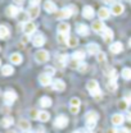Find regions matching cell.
I'll return each instance as SVG.
<instances>
[{
	"label": "cell",
	"mask_w": 131,
	"mask_h": 133,
	"mask_svg": "<svg viewBox=\"0 0 131 133\" xmlns=\"http://www.w3.org/2000/svg\"><path fill=\"white\" fill-rule=\"evenodd\" d=\"M86 88H87V91L91 94V96L94 97V99H102V91H100V87H99V83L95 81V79H90V81H87L86 83Z\"/></svg>",
	"instance_id": "obj_1"
},
{
	"label": "cell",
	"mask_w": 131,
	"mask_h": 133,
	"mask_svg": "<svg viewBox=\"0 0 131 133\" xmlns=\"http://www.w3.org/2000/svg\"><path fill=\"white\" fill-rule=\"evenodd\" d=\"M35 60H36L39 64H43V63L48 62V60H49V52H48L46 50H39V51H36V54H35Z\"/></svg>",
	"instance_id": "obj_2"
},
{
	"label": "cell",
	"mask_w": 131,
	"mask_h": 133,
	"mask_svg": "<svg viewBox=\"0 0 131 133\" xmlns=\"http://www.w3.org/2000/svg\"><path fill=\"white\" fill-rule=\"evenodd\" d=\"M67 124H68V118H67L66 115L57 116V119L54 120V125H55L57 128H59V129L66 128V127H67Z\"/></svg>",
	"instance_id": "obj_3"
},
{
	"label": "cell",
	"mask_w": 131,
	"mask_h": 133,
	"mask_svg": "<svg viewBox=\"0 0 131 133\" xmlns=\"http://www.w3.org/2000/svg\"><path fill=\"white\" fill-rule=\"evenodd\" d=\"M45 44V36L43 33H36L32 37V45L36 48H41Z\"/></svg>",
	"instance_id": "obj_4"
},
{
	"label": "cell",
	"mask_w": 131,
	"mask_h": 133,
	"mask_svg": "<svg viewBox=\"0 0 131 133\" xmlns=\"http://www.w3.org/2000/svg\"><path fill=\"white\" fill-rule=\"evenodd\" d=\"M73 14V10H72V8H69V6H67V8H63V9H61L59 12H58V14H57V18L58 19H67V18H69V17Z\"/></svg>",
	"instance_id": "obj_5"
},
{
	"label": "cell",
	"mask_w": 131,
	"mask_h": 133,
	"mask_svg": "<svg viewBox=\"0 0 131 133\" xmlns=\"http://www.w3.org/2000/svg\"><path fill=\"white\" fill-rule=\"evenodd\" d=\"M23 31L26 33V36H30V35H32L35 33L36 31V24L33 23V22H26V23H23Z\"/></svg>",
	"instance_id": "obj_6"
},
{
	"label": "cell",
	"mask_w": 131,
	"mask_h": 133,
	"mask_svg": "<svg viewBox=\"0 0 131 133\" xmlns=\"http://www.w3.org/2000/svg\"><path fill=\"white\" fill-rule=\"evenodd\" d=\"M125 10V6L121 4V3H115L112 6H111V13L113 16H121Z\"/></svg>",
	"instance_id": "obj_7"
},
{
	"label": "cell",
	"mask_w": 131,
	"mask_h": 133,
	"mask_svg": "<svg viewBox=\"0 0 131 133\" xmlns=\"http://www.w3.org/2000/svg\"><path fill=\"white\" fill-rule=\"evenodd\" d=\"M86 50H87V52L90 55H98L100 52V46L98 44H95V42H90V44L86 45Z\"/></svg>",
	"instance_id": "obj_8"
},
{
	"label": "cell",
	"mask_w": 131,
	"mask_h": 133,
	"mask_svg": "<svg viewBox=\"0 0 131 133\" xmlns=\"http://www.w3.org/2000/svg\"><path fill=\"white\" fill-rule=\"evenodd\" d=\"M104 28H105V26H104V22H103L102 19L94 21L93 24H91V30H93L94 32H97V33H102Z\"/></svg>",
	"instance_id": "obj_9"
},
{
	"label": "cell",
	"mask_w": 131,
	"mask_h": 133,
	"mask_svg": "<svg viewBox=\"0 0 131 133\" xmlns=\"http://www.w3.org/2000/svg\"><path fill=\"white\" fill-rule=\"evenodd\" d=\"M17 100V94L14 91H12V90H9V91H7L5 94H4V101L7 102V104H13L14 101Z\"/></svg>",
	"instance_id": "obj_10"
},
{
	"label": "cell",
	"mask_w": 131,
	"mask_h": 133,
	"mask_svg": "<svg viewBox=\"0 0 131 133\" xmlns=\"http://www.w3.org/2000/svg\"><path fill=\"white\" fill-rule=\"evenodd\" d=\"M76 32L79 33L80 36H87L89 32H90V28H89V26H87V24H85V23H80V24H77V26H76Z\"/></svg>",
	"instance_id": "obj_11"
},
{
	"label": "cell",
	"mask_w": 131,
	"mask_h": 133,
	"mask_svg": "<svg viewBox=\"0 0 131 133\" xmlns=\"http://www.w3.org/2000/svg\"><path fill=\"white\" fill-rule=\"evenodd\" d=\"M111 120H112V124H113L115 127H118V125H122V124H123L125 116L122 115V114H120V113H117V114H113V115H112Z\"/></svg>",
	"instance_id": "obj_12"
},
{
	"label": "cell",
	"mask_w": 131,
	"mask_h": 133,
	"mask_svg": "<svg viewBox=\"0 0 131 133\" xmlns=\"http://www.w3.org/2000/svg\"><path fill=\"white\" fill-rule=\"evenodd\" d=\"M82 16H84V18H86V19H91V18H94L95 12H94L93 6H90V5L84 6V9H82Z\"/></svg>",
	"instance_id": "obj_13"
},
{
	"label": "cell",
	"mask_w": 131,
	"mask_h": 133,
	"mask_svg": "<svg viewBox=\"0 0 131 133\" xmlns=\"http://www.w3.org/2000/svg\"><path fill=\"white\" fill-rule=\"evenodd\" d=\"M69 30H71V27H69V24H68V23H66V22H61V23L58 24V27H57L58 33L67 35V36H69Z\"/></svg>",
	"instance_id": "obj_14"
},
{
	"label": "cell",
	"mask_w": 131,
	"mask_h": 133,
	"mask_svg": "<svg viewBox=\"0 0 131 133\" xmlns=\"http://www.w3.org/2000/svg\"><path fill=\"white\" fill-rule=\"evenodd\" d=\"M19 12H21V9L18 6H16V5H9L7 8V10H5V14L8 17H10V18H14V17L18 16Z\"/></svg>",
	"instance_id": "obj_15"
},
{
	"label": "cell",
	"mask_w": 131,
	"mask_h": 133,
	"mask_svg": "<svg viewBox=\"0 0 131 133\" xmlns=\"http://www.w3.org/2000/svg\"><path fill=\"white\" fill-rule=\"evenodd\" d=\"M113 31L111 30V28H108V27H105L104 30H103V32H102V37H103V40L105 41V42H109V41H112L113 40Z\"/></svg>",
	"instance_id": "obj_16"
},
{
	"label": "cell",
	"mask_w": 131,
	"mask_h": 133,
	"mask_svg": "<svg viewBox=\"0 0 131 133\" xmlns=\"http://www.w3.org/2000/svg\"><path fill=\"white\" fill-rule=\"evenodd\" d=\"M39 82L41 86H49L51 84V77H50L49 74H46V73H41L40 76H39Z\"/></svg>",
	"instance_id": "obj_17"
},
{
	"label": "cell",
	"mask_w": 131,
	"mask_h": 133,
	"mask_svg": "<svg viewBox=\"0 0 131 133\" xmlns=\"http://www.w3.org/2000/svg\"><path fill=\"white\" fill-rule=\"evenodd\" d=\"M122 50H123V45H122V42L116 41V42H112V44L109 45V51H111V52H113V54H118V52H121Z\"/></svg>",
	"instance_id": "obj_18"
},
{
	"label": "cell",
	"mask_w": 131,
	"mask_h": 133,
	"mask_svg": "<svg viewBox=\"0 0 131 133\" xmlns=\"http://www.w3.org/2000/svg\"><path fill=\"white\" fill-rule=\"evenodd\" d=\"M51 86H53V88H54L55 91H59V92H62V91L66 90V83L63 82L62 79H55V81H53V82H51Z\"/></svg>",
	"instance_id": "obj_19"
},
{
	"label": "cell",
	"mask_w": 131,
	"mask_h": 133,
	"mask_svg": "<svg viewBox=\"0 0 131 133\" xmlns=\"http://www.w3.org/2000/svg\"><path fill=\"white\" fill-rule=\"evenodd\" d=\"M27 14H28V18H31V19L37 18L39 14H40V6H31L30 5V8L27 10Z\"/></svg>",
	"instance_id": "obj_20"
},
{
	"label": "cell",
	"mask_w": 131,
	"mask_h": 133,
	"mask_svg": "<svg viewBox=\"0 0 131 133\" xmlns=\"http://www.w3.org/2000/svg\"><path fill=\"white\" fill-rule=\"evenodd\" d=\"M98 16H99V19H108L109 17H111V9H108V8H105V6H103V8H100L98 12Z\"/></svg>",
	"instance_id": "obj_21"
},
{
	"label": "cell",
	"mask_w": 131,
	"mask_h": 133,
	"mask_svg": "<svg viewBox=\"0 0 131 133\" xmlns=\"http://www.w3.org/2000/svg\"><path fill=\"white\" fill-rule=\"evenodd\" d=\"M44 10H46L48 13H55L58 9H57V5H55L53 1L48 0V1L44 3Z\"/></svg>",
	"instance_id": "obj_22"
},
{
	"label": "cell",
	"mask_w": 131,
	"mask_h": 133,
	"mask_svg": "<svg viewBox=\"0 0 131 133\" xmlns=\"http://www.w3.org/2000/svg\"><path fill=\"white\" fill-rule=\"evenodd\" d=\"M99 119V115L97 111H94V110H91V111H87L86 113V115H85V120L86 122H98Z\"/></svg>",
	"instance_id": "obj_23"
},
{
	"label": "cell",
	"mask_w": 131,
	"mask_h": 133,
	"mask_svg": "<svg viewBox=\"0 0 131 133\" xmlns=\"http://www.w3.org/2000/svg\"><path fill=\"white\" fill-rule=\"evenodd\" d=\"M18 127H19V129H22L23 132H27V131L31 129V124H30L28 120H26V119H21V120L18 122Z\"/></svg>",
	"instance_id": "obj_24"
},
{
	"label": "cell",
	"mask_w": 131,
	"mask_h": 133,
	"mask_svg": "<svg viewBox=\"0 0 131 133\" xmlns=\"http://www.w3.org/2000/svg\"><path fill=\"white\" fill-rule=\"evenodd\" d=\"M9 60H10L13 64L19 65V64L22 63V55H21V54H18V52H14V54H12V55L9 56Z\"/></svg>",
	"instance_id": "obj_25"
},
{
	"label": "cell",
	"mask_w": 131,
	"mask_h": 133,
	"mask_svg": "<svg viewBox=\"0 0 131 133\" xmlns=\"http://www.w3.org/2000/svg\"><path fill=\"white\" fill-rule=\"evenodd\" d=\"M67 62H68V55L67 54H59V55H57V63L61 66L66 65Z\"/></svg>",
	"instance_id": "obj_26"
},
{
	"label": "cell",
	"mask_w": 131,
	"mask_h": 133,
	"mask_svg": "<svg viewBox=\"0 0 131 133\" xmlns=\"http://www.w3.org/2000/svg\"><path fill=\"white\" fill-rule=\"evenodd\" d=\"M39 102H40V106L41 108H49V106H51V99H50L49 96H43Z\"/></svg>",
	"instance_id": "obj_27"
},
{
	"label": "cell",
	"mask_w": 131,
	"mask_h": 133,
	"mask_svg": "<svg viewBox=\"0 0 131 133\" xmlns=\"http://www.w3.org/2000/svg\"><path fill=\"white\" fill-rule=\"evenodd\" d=\"M13 72H14L13 66L9 65V64H7V65H4L1 68V74H3V76H12Z\"/></svg>",
	"instance_id": "obj_28"
},
{
	"label": "cell",
	"mask_w": 131,
	"mask_h": 133,
	"mask_svg": "<svg viewBox=\"0 0 131 133\" xmlns=\"http://www.w3.org/2000/svg\"><path fill=\"white\" fill-rule=\"evenodd\" d=\"M9 28L7 27V26H4V24H1L0 26V38H8L9 37Z\"/></svg>",
	"instance_id": "obj_29"
},
{
	"label": "cell",
	"mask_w": 131,
	"mask_h": 133,
	"mask_svg": "<svg viewBox=\"0 0 131 133\" xmlns=\"http://www.w3.org/2000/svg\"><path fill=\"white\" fill-rule=\"evenodd\" d=\"M81 63L82 62L77 60V59H75V58L68 59V65H69V68H72V69H79V66L81 65Z\"/></svg>",
	"instance_id": "obj_30"
},
{
	"label": "cell",
	"mask_w": 131,
	"mask_h": 133,
	"mask_svg": "<svg viewBox=\"0 0 131 133\" xmlns=\"http://www.w3.org/2000/svg\"><path fill=\"white\" fill-rule=\"evenodd\" d=\"M67 45H68L69 48H76V46L79 45V40H77V37L69 35V37H68V40H67Z\"/></svg>",
	"instance_id": "obj_31"
},
{
	"label": "cell",
	"mask_w": 131,
	"mask_h": 133,
	"mask_svg": "<svg viewBox=\"0 0 131 133\" xmlns=\"http://www.w3.org/2000/svg\"><path fill=\"white\" fill-rule=\"evenodd\" d=\"M37 119H39L40 122H48V120L50 119V114L48 113V111H45V110H41V111H39Z\"/></svg>",
	"instance_id": "obj_32"
},
{
	"label": "cell",
	"mask_w": 131,
	"mask_h": 133,
	"mask_svg": "<svg viewBox=\"0 0 131 133\" xmlns=\"http://www.w3.org/2000/svg\"><path fill=\"white\" fill-rule=\"evenodd\" d=\"M121 76H122L123 79L130 81L131 79V68H123L122 72H121Z\"/></svg>",
	"instance_id": "obj_33"
},
{
	"label": "cell",
	"mask_w": 131,
	"mask_h": 133,
	"mask_svg": "<svg viewBox=\"0 0 131 133\" xmlns=\"http://www.w3.org/2000/svg\"><path fill=\"white\" fill-rule=\"evenodd\" d=\"M85 56H86V54H85L82 50L75 51V52H73V55H72V58H75V59H77V60H80V62H82V60L85 59Z\"/></svg>",
	"instance_id": "obj_34"
},
{
	"label": "cell",
	"mask_w": 131,
	"mask_h": 133,
	"mask_svg": "<svg viewBox=\"0 0 131 133\" xmlns=\"http://www.w3.org/2000/svg\"><path fill=\"white\" fill-rule=\"evenodd\" d=\"M1 124H3V127H4V128L10 127V125L13 124V118H12V116H5V118L1 120Z\"/></svg>",
	"instance_id": "obj_35"
},
{
	"label": "cell",
	"mask_w": 131,
	"mask_h": 133,
	"mask_svg": "<svg viewBox=\"0 0 131 133\" xmlns=\"http://www.w3.org/2000/svg\"><path fill=\"white\" fill-rule=\"evenodd\" d=\"M80 105H81V101L79 97H72V99L69 100V106L71 108H77V109H80Z\"/></svg>",
	"instance_id": "obj_36"
},
{
	"label": "cell",
	"mask_w": 131,
	"mask_h": 133,
	"mask_svg": "<svg viewBox=\"0 0 131 133\" xmlns=\"http://www.w3.org/2000/svg\"><path fill=\"white\" fill-rule=\"evenodd\" d=\"M17 18H18V21H21V22H28V14H27V12H23V10H21L19 13H18V16H17Z\"/></svg>",
	"instance_id": "obj_37"
},
{
	"label": "cell",
	"mask_w": 131,
	"mask_h": 133,
	"mask_svg": "<svg viewBox=\"0 0 131 133\" xmlns=\"http://www.w3.org/2000/svg\"><path fill=\"white\" fill-rule=\"evenodd\" d=\"M107 87H108V90H111L112 92L117 90V82H116V79H109L108 83H107Z\"/></svg>",
	"instance_id": "obj_38"
},
{
	"label": "cell",
	"mask_w": 131,
	"mask_h": 133,
	"mask_svg": "<svg viewBox=\"0 0 131 133\" xmlns=\"http://www.w3.org/2000/svg\"><path fill=\"white\" fill-rule=\"evenodd\" d=\"M68 37H69V36L62 35V33H58V35H57V40H58V42H61V44H67Z\"/></svg>",
	"instance_id": "obj_39"
},
{
	"label": "cell",
	"mask_w": 131,
	"mask_h": 133,
	"mask_svg": "<svg viewBox=\"0 0 131 133\" xmlns=\"http://www.w3.org/2000/svg\"><path fill=\"white\" fill-rule=\"evenodd\" d=\"M97 56H98V62L100 63V64H105V62H107V56H105V54H104L103 51H100Z\"/></svg>",
	"instance_id": "obj_40"
},
{
	"label": "cell",
	"mask_w": 131,
	"mask_h": 133,
	"mask_svg": "<svg viewBox=\"0 0 131 133\" xmlns=\"http://www.w3.org/2000/svg\"><path fill=\"white\" fill-rule=\"evenodd\" d=\"M127 106H129V102H127L126 100H121V101H118V108H120L121 110H126Z\"/></svg>",
	"instance_id": "obj_41"
},
{
	"label": "cell",
	"mask_w": 131,
	"mask_h": 133,
	"mask_svg": "<svg viewBox=\"0 0 131 133\" xmlns=\"http://www.w3.org/2000/svg\"><path fill=\"white\" fill-rule=\"evenodd\" d=\"M107 74H108L109 79H117V72H116V69H109Z\"/></svg>",
	"instance_id": "obj_42"
},
{
	"label": "cell",
	"mask_w": 131,
	"mask_h": 133,
	"mask_svg": "<svg viewBox=\"0 0 131 133\" xmlns=\"http://www.w3.org/2000/svg\"><path fill=\"white\" fill-rule=\"evenodd\" d=\"M44 73H46V74H49L50 77H53L54 74H55V69L53 68V66H46L45 68V72Z\"/></svg>",
	"instance_id": "obj_43"
},
{
	"label": "cell",
	"mask_w": 131,
	"mask_h": 133,
	"mask_svg": "<svg viewBox=\"0 0 131 133\" xmlns=\"http://www.w3.org/2000/svg\"><path fill=\"white\" fill-rule=\"evenodd\" d=\"M95 125H97L95 122H86V128H87V131H93V129L95 128Z\"/></svg>",
	"instance_id": "obj_44"
},
{
	"label": "cell",
	"mask_w": 131,
	"mask_h": 133,
	"mask_svg": "<svg viewBox=\"0 0 131 133\" xmlns=\"http://www.w3.org/2000/svg\"><path fill=\"white\" fill-rule=\"evenodd\" d=\"M30 116H31L32 119H37V116H39V111H37V110H31V111H30Z\"/></svg>",
	"instance_id": "obj_45"
},
{
	"label": "cell",
	"mask_w": 131,
	"mask_h": 133,
	"mask_svg": "<svg viewBox=\"0 0 131 133\" xmlns=\"http://www.w3.org/2000/svg\"><path fill=\"white\" fill-rule=\"evenodd\" d=\"M86 69H87V65H86L85 63H81V65L79 66V70H80L81 73H85V72H86Z\"/></svg>",
	"instance_id": "obj_46"
},
{
	"label": "cell",
	"mask_w": 131,
	"mask_h": 133,
	"mask_svg": "<svg viewBox=\"0 0 131 133\" xmlns=\"http://www.w3.org/2000/svg\"><path fill=\"white\" fill-rule=\"evenodd\" d=\"M123 100H126L129 104H131V92H130V91L125 94V97H123Z\"/></svg>",
	"instance_id": "obj_47"
},
{
	"label": "cell",
	"mask_w": 131,
	"mask_h": 133,
	"mask_svg": "<svg viewBox=\"0 0 131 133\" xmlns=\"http://www.w3.org/2000/svg\"><path fill=\"white\" fill-rule=\"evenodd\" d=\"M40 1H41V0H30V5H31V6H39Z\"/></svg>",
	"instance_id": "obj_48"
},
{
	"label": "cell",
	"mask_w": 131,
	"mask_h": 133,
	"mask_svg": "<svg viewBox=\"0 0 131 133\" xmlns=\"http://www.w3.org/2000/svg\"><path fill=\"white\" fill-rule=\"evenodd\" d=\"M79 110H80V109H77V108H71V106H69V111H71L72 114H77Z\"/></svg>",
	"instance_id": "obj_49"
},
{
	"label": "cell",
	"mask_w": 131,
	"mask_h": 133,
	"mask_svg": "<svg viewBox=\"0 0 131 133\" xmlns=\"http://www.w3.org/2000/svg\"><path fill=\"white\" fill-rule=\"evenodd\" d=\"M107 133H118V131H117L116 128H109V129L107 131Z\"/></svg>",
	"instance_id": "obj_50"
},
{
	"label": "cell",
	"mask_w": 131,
	"mask_h": 133,
	"mask_svg": "<svg viewBox=\"0 0 131 133\" xmlns=\"http://www.w3.org/2000/svg\"><path fill=\"white\" fill-rule=\"evenodd\" d=\"M118 133H130V131L127 129V128H122V129H120Z\"/></svg>",
	"instance_id": "obj_51"
},
{
	"label": "cell",
	"mask_w": 131,
	"mask_h": 133,
	"mask_svg": "<svg viewBox=\"0 0 131 133\" xmlns=\"http://www.w3.org/2000/svg\"><path fill=\"white\" fill-rule=\"evenodd\" d=\"M16 4H18V5H22L23 3H25V0H13Z\"/></svg>",
	"instance_id": "obj_52"
},
{
	"label": "cell",
	"mask_w": 131,
	"mask_h": 133,
	"mask_svg": "<svg viewBox=\"0 0 131 133\" xmlns=\"http://www.w3.org/2000/svg\"><path fill=\"white\" fill-rule=\"evenodd\" d=\"M103 1H104L105 4H112V5L115 4V0H103Z\"/></svg>",
	"instance_id": "obj_53"
},
{
	"label": "cell",
	"mask_w": 131,
	"mask_h": 133,
	"mask_svg": "<svg viewBox=\"0 0 131 133\" xmlns=\"http://www.w3.org/2000/svg\"><path fill=\"white\" fill-rule=\"evenodd\" d=\"M127 120H129V122H131V113H129V114H127Z\"/></svg>",
	"instance_id": "obj_54"
},
{
	"label": "cell",
	"mask_w": 131,
	"mask_h": 133,
	"mask_svg": "<svg viewBox=\"0 0 131 133\" xmlns=\"http://www.w3.org/2000/svg\"><path fill=\"white\" fill-rule=\"evenodd\" d=\"M127 129H129V131H131V122H129V125H127Z\"/></svg>",
	"instance_id": "obj_55"
},
{
	"label": "cell",
	"mask_w": 131,
	"mask_h": 133,
	"mask_svg": "<svg viewBox=\"0 0 131 133\" xmlns=\"http://www.w3.org/2000/svg\"><path fill=\"white\" fill-rule=\"evenodd\" d=\"M73 133H84V131H75Z\"/></svg>",
	"instance_id": "obj_56"
},
{
	"label": "cell",
	"mask_w": 131,
	"mask_h": 133,
	"mask_svg": "<svg viewBox=\"0 0 131 133\" xmlns=\"http://www.w3.org/2000/svg\"><path fill=\"white\" fill-rule=\"evenodd\" d=\"M129 45H130V48H131V38L129 40Z\"/></svg>",
	"instance_id": "obj_57"
},
{
	"label": "cell",
	"mask_w": 131,
	"mask_h": 133,
	"mask_svg": "<svg viewBox=\"0 0 131 133\" xmlns=\"http://www.w3.org/2000/svg\"><path fill=\"white\" fill-rule=\"evenodd\" d=\"M25 133H33V132H31V131H27V132H25Z\"/></svg>",
	"instance_id": "obj_58"
},
{
	"label": "cell",
	"mask_w": 131,
	"mask_h": 133,
	"mask_svg": "<svg viewBox=\"0 0 131 133\" xmlns=\"http://www.w3.org/2000/svg\"><path fill=\"white\" fill-rule=\"evenodd\" d=\"M87 133H94V132H93V131H89V132H87Z\"/></svg>",
	"instance_id": "obj_59"
},
{
	"label": "cell",
	"mask_w": 131,
	"mask_h": 133,
	"mask_svg": "<svg viewBox=\"0 0 131 133\" xmlns=\"http://www.w3.org/2000/svg\"><path fill=\"white\" fill-rule=\"evenodd\" d=\"M37 133H45V132H43V131H41V132H37Z\"/></svg>",
	"instance_id": "obj_60"
},
{
	"label": "cell",
	"mask_w": 131,
	"mask_h": 133,
	"mask_svg": "<svg viewBox=\"0 0 131 133\" xmlns=\"http://www.w3.org/2000/svg\"><path fill=\"white\" fill-rule=\"evenodd\" d=\"M8 133H16V132H8Z\"/></svg>",
	"instance_id": "obj_61"
},
{
	"label": "cell",
	"mask_w": 131,
	"mask_h": 133,
	"mask_svg": "<svg viewBox=\"0 0 131 133\" xmlns=\"http://www.w3.org/2000/svg\"><path fill=\"white\" fill-rule=\"evenodd\" d=\"M0 65H1V60H0Z\"/></svg>",
	"instance_id": "obj_62"
},
{
	"label": "cell",
	"mask_w": 131,
	"mask_h": 133,
	"mask_svg": "<svg viewBox=\"0 0 131 133\" xmlns=\"http://www.w3.org/2000/svg\"><path fill=\"white\" fill-rule=\"evenodd\" d=\"M126 1H131V0H126Z\"/></svg>",
	"instance_id": "obj_63"
}]
</instances>
